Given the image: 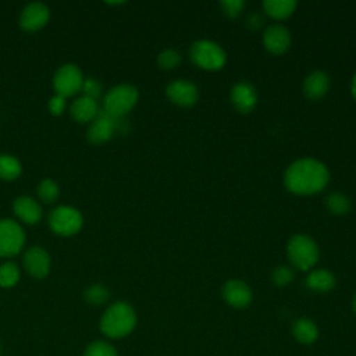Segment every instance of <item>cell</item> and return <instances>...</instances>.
I'll list each match as a JSON object with an SVG mask.
<instances>
[{
	"label": "cell",
	"mask_w": 356,
	"mask_h": 356,
	"mask_svg": "<svg viewBox=\"0 0 356 356\" xmlns=\"http://www.w3.org/2000/svg\"><path fill=\"white\" fill-rule=\"evenodd\" d=\"M328 181L330 172L325 164L310 157L293 161L284 174L286 189L295 195H314L323 191Z\"/></svg>",
	"instance_id": "1"
},
{
	"label": "cell",
	"mask_w": 356,
	"mask_h": 356,
	"mask_svg": "<svg viewBox=\"0 0 356 356\" xmlns=\"http://www.w3.org/2000/svg\"><path fill=\"white\" fill-rule=\"evenodd\" d=\"M136 324V314L127 302H115L106 309L100 320V330L108 338L128 335Z\"/></svg>",
	"instance_id": "2"
},
{
	"label": "cell",
	"mask_w": 356,
	"mask_h": 356,
	"mask_svg": "<svg viewBox=\"0 0 356 356\" xmlns=\"http://www.w3.org/2000/svg\"><path fill=\"white\" fill-rule=\"evenodd\" d=\"M286 253L291 264L298 270H312L318 260V246L313 238L305 234L293 235L288 245Z\"/></svg>",
	"instance_id": "3"
},
{
	"label": "cell",
	"mask_w": 356,
	"mask_h": 356,
	"mask_svg": "<svg viewBox=\"0 0 356 356\" xmlns=\"http://www.w3.org/2000/svg\"><path fill=\"white\" fill-rule=\"evenodd\" d=\"M139 97L138 89L131 83H118L107 90L103 97V111L107 114L122 118L136 104Z\"/></svg>",
	"instance_id": "4"
},
{
	"label": "cell",
	"mask_w": 356,
	"mask_h": 356,
	"mask_svg": "<svg viewBox=\"0 0 356 356\" xmlns=\"http://www.w3.org/2000/svg\"><path fill=\"white\" fill-rule=\"evenodd\" d=\"M50 229L61 236H71L81 231L83 217L78 209L70 204H60L54 207L47 217Z\"/></svg>",
	"instance_id": "5"
},
{
	"label": "cell",
	"mask_w": 356,
	"mask_h": 356,
	"mask_svg": "<svg viewBox=\"0 0 356 356\" xmlns=\"http://www.w3.org/2000/svg\"><path fill=\"white\" fill-rule=\"evenodd\" d=\"M191 60L195 65L207 71L221 70L227 61L224 49L213 40H197L191 46Z\"/></svg>",
	"instance_id": "6"
},
{
	"label": "cell",
	"mask_w": 356,
	"mask_h": 356,
	"mask_svg": "<svg viewBox=\"0 0 356 356\" xmlns=\"http://www.w3.org/2000/svg\"><path fill=\"white\" fill-rule=\"evenodd\" d=\"M83 74L81 68L74 63H65L60 65L53 75V89L54 93L64 96H72L78 93L83 83Z\"/></svg>",
	"instance_id": "7"
},
{
	"label": "cell",
	"mask_w": 356,
	"mask_h": 356,
	"mask_svg": "<svg viewBox=\"0 0 356 356\" xmlns=\"http://www.w3.org/2000/svg\"><path fill=\"white\" fill-rule=\"evenodd\" d=\"M25 243L24 228L11 218L0 220V257L18 254Z\"/></svg>",
	"instance_id": "8"
},
{
	"label": "cell",
	"mask_w": 356,
	"mask_h": 356,
	"mask_svg": "<svg viewBox=\"0 0 356 356\" xmlns=\"http://www.w3.org/2000/svg\"><path fill=\"white\" fill-rule=\"evenodd\" d=\"M122 118L113 117V115L107 114L106 111L100 110L97 117L93 121H90V124L86 129V139L93 145H102V143L107 142L108 139H111L114 132L117 129H120V127H121L120 121Z\"/></svg>",
	"instance_id": "9"
},
{
	"label": "cell",
	"mask_w": 356,
	"mask_h": 356,
	"mask_svg": "<svg viewBox=\"0 0 356 356\" xmlns=\"http://www.w3.org/2000/svg\"><path fill=\"white\" fill-rule=\"evenodd\" d=\"M50 18L49 6L42 1L28 3L19 13V26L25 31H38L47 24Z\"/></svg>",
	"instance_id": "10"
},
{
	"label": "cell",
	"mask_w": 356,
	"mask_h": 356,
	"mask_svg": "<svg viewBox=\"0 0 356 356\" xmlns=\"http://www.w3.org/2000/svg\"><path fill=\"white\" fill-rule=\"evenodd\" d=\"M22 263L28 274L39 280L44 278L49 274L51 266V260L47 250H44L40 246L28 248L22 256Z\"/></svg>",
	"instance_id": "11"
},
{
	"label": "cell",
	"mask_w": 356,
	"mask_h": 356,
	"mask_svg": "<svg viewBox=\"0 0 356 356\" xmlns=\"http://www.w3.org/2000/svg\"><path fill=\"white\" fill-rule=\"evenodd\" d=\"M165 95L171 103L179 107H189L197 102L199 90L195 83L185 79H177L168 83Z\"/></svg>",
	"instance_id": "12"
},
{
	"label": "cell",
	"mask_w": 356,
	"mask_h": 356,
	"mask_svg": "<svg viewBox=\"0 0 356 356\" xmlns=\"http://www.w3.org/2000/svg\"><path fill=\"white\" fill-rule=\"evenodd\" d=\"M263 44L271 54H284L291 46V33L284 25H270L263 33Z\"/></svg>",
	"instance_id": "13"
},
{
	"label": "cell",
	"mask_w": 356,
	"mask_h": 356,
	"mask_svg": "<svg viewBox=\"0 0 356 356\" xmlns=\"http://www.w3.org/2000/svg\"><path fill=\"white\" fill-rule=\"evenodd\" d=\"M224 300L236 309L246 307L252 300V291L248 284L241 280H229L222 286Z\"/></svg>",
	"instance_id": "14"
},
{
	"label": "cell",
	"mask_w": 356,
	"mask_h": 356,
	"mask_svg": "<svg viewBox=\"0 0 356 356\" xmlns=\"http://www.w3.org/2000/svg\"><path fill=\"white\" fill-rule=\"evenodd\" d=\"M13 210L15 216L26 224H36L42 220L43 210L38 200H35L32 196L21 195L14 199L13 202Z\"/></svg>",
	"instance_id": "15"
},
{
	"label": "cell",
	"mask_w": 356,
	"mask_h": 356,
	"mask_svg": "<svg viewBox=\"0 0 356 356\" xmlns=\"http://www.w3.org/2000/svg\"><path fill=\"white\" fill-rule=\"evenodd\" d=\"M231 102L239 113H249L257 103V93L252 83L238 82L231 89Z\"/></svg>",
	"instance_id": "16"
},
{
	"label": "cell",
	"mask_w": 356,
	"mask_h": 356,
	"mask_svg": "<svg viewBox=\"0 0 356 356\" xmlns=\"http://www.w3.org/2000/svg\"><path fill=\"white\" fill-rule=\"evenodd\" d=\"M330 89V78L323 71H313L303 81V93L310 100H318Z\"/></svg>",
	"instance_id": "17"
},
{
	"label": "cell",
	"mask_w": 356,
	"mask_h": 356,
	"mask_svg": "<svg viewBox=\"0 0 356 356\" xmlns=\"http://www.w3.org/2000/svg\"><path fill=\"white\" fill-rule=\"evenodd\" d=\"M99 104L97 100H93L86 96L76 97L70 106L71 117L78 122H90L99 114Z\"/></svg>",
	"instance_id": "18"
},
{
	"label": "cell",
	"mask_w": 356,
	"mask_h": 356,
	"mask_svg": "<svg viewBox=\"0 0 356 356\" xmlns=\"http://www.w3.org/2000/svg\"><path fill=\"white\" fill-rule=\"evenodd\" d=\"M306 285L316 292H330L335 286V277L328 270H313L306 278Z\"/></svg>",
	"instance_id": "19"
},
{
	"label": "cell",
	"mask_w": 356,
	"mask_h": 356,
	"mask_svg": "<svg viewBox=\"0 0 356 356\" xmlns=\"http://www.w3.org/2000/svg\"><path fill=\"white\" fill-rule=\"evenodd\" d=\"M292 334L295 339L303 345L313 343L318 337V328L310 318H299L293 323Z\"/></svg>",
	"instance_id": "20"
},
{
	"label": "cell",
	"mask_w": 356,
	"mask_h": 356,
	"mask_svg": "<svg viewBox=\"0 0 356 356\" xmlns=\"http://www.w3.org/2000/svg\"><path fill=\"white\" fill-rule=\"evenodd\" d=\"M264 13L273 19H285L296 10V1L292 0H266L263 3Z\"/></svg>",
	"instance_id": "21"
},
{
	"label": "cell",
	"mask_w": 356,
	"mask_h": 356,
	"mask_svg": "<svg viewBox=\"0 0 356 356\" xmlns=\"http://www.w3.org/2000/svg\"><path fill=\"white\" fill-rule=\"evenodd\" d=\"M22 165L19 160L8 153H0V178L6 181H13L19 177Z\"/></svg>",
	"instance_id": "22"
},
{
	"label": "cell",
	"mask_w": 356,
	"mask_h": 356,
	"mask_svg": "<svg viewBox=\"0 0 356 356\" xmlns=\"http://www.w3.org/2000/svg\"><path fill=\"white\" fill-rule=\"evenodd\" d=\"M19 267L14 261H6L0 266V286L11 288L19 281Z\"/></svg>",
	"instance_id": "23"
},
{
	"label": "cell",
	"mask_w": 356,
	"mask_h": 356,
	"mask_svg": "<svg viewBox=\"0 0 356 356\" xmlns=\"http://www.w3.org/2000/svg\"><path fill=\"white\" fill-rule=\"evenodd\" d=\"M325 206L327 209L337 216H342L345 213L349 211L350 209V200L348 199V196H345L343 193L339 192H334L331 195H328L325 197Z\"/></svg>",
	"instance_id": "24"
},
{
	"label": "cell",
	"mask_w": 356,
	"mask_h": 356,
	"mask_svg": "<svg viewBox=\"0 0 356 356\" xmlns=\"http://www.w3.org/2000/svg\"><path fill=\"white\" fill-rule=\"evenodd\" d=\"M36 192H38V196L42 202L53 203L58 197L60 189H58V185H57L56 181H53L51 178H44L39 182V185L36 188Z\"/></svg>",
	"instance_id": "25"
},
{
	"label": "cell",
	"mask_w": 356,
	"mask_h": 356,
	"mask_svg": "<svg viewBox=\"0 0 356 356\" xmlns=\"http://www.w3.org/2000/svg\"><path fill=\"white\" fill-rule=\"evenodd\" d=\"M83 296H85V300L88 303H90L93 306H100V305H103L108 300L110 292L104 285L93 284V285H90L85 289Z\"/></svg>",
	"instance_id": "26"
},
{
	"label": "cell",
	"mask_w": 356,
	"mask_h": 356,
	"mask_svg": "<svg viewBox=\"0 0 356 356\" xmlns=\"http://www.w3.org/2000/svg\"><path fill=\"white\" fill-rule=\"evenodd\" d=\"M181 60H182V57H181L179 51H177L174 49L163 50L157 56V64L163 70H172V68L178 67L181 64Z\"/></svg>",
	"instance_id": "27"
},
{
	"label": "cell",
	"mask_w": 356,
	"mask_h": 356,
	"mask_svg": "<svg viewBox=\"0 0 356 356\" xmlns=\"http://www.w3.org/2000/svg\"><path fill=\"white\" fill-rule=\"evenodd\" d=\"M85 356H117V350L108 342L95 341L86 348Z\"/></svg>",
	"instance_id": "28"
},
{
	"label": "cell",
	"mask_w": 356,
	"mask_h": 356,
	"mask_svg": "<svg viewBox=\"0 0 356 356\" xmlns=\"http://www.w3.org/2000/svg\"><path fill=\"white\" fill-rule=\"evenodd\" d=\"M271 280L278 286H285L293 280V271L286 266H278L273 270Z\"/></svg>",
	"instance_id": "29"
},
{
	"label": "cell",
	"mask_w": 356,
	"mask_h": 356,
	"mask_svg": "<svg viewBox=\"0 0 356 356\" xmlns=\"http://www.w3.org/2000/svg\"><path fill=\"white\" fill-rule=\"evenodd\" d=\"M81 90H82L83 96L90 97L93 100H97L100 97V95H102V85L95 78H85Z\"/></svg>",
	"instance_id": "30"
},
{
	"label": "cell",
	"mask_w": 356,
	"mask_h": 356,
	"mask_svg": "<svg viewBox=\"0 0 356 356\" xmlns=\"http://www.w3.org/2000/svg\"><path fill=\"white\" fill-rule=\"evenodd\" d=\"M221 8L224 14L229 18H236L245 8V1L242 0H224L221 1Z\"/></svg>",
	"instance_id": "31"
},
{
	"label": "cell",
	"mask_w": 356,
	"mask_h": 356,
	"mask_svg": "<svg viewBox=\"0 0 356 356\" xmlns=\"http://www.w3.org/2000/svg\"><path fill=\"white\" fill-rule=\"evenodd\" d=\"M64 108H65V97L61 96V95L54 93L49 100L50 113L54 114V115H60V114H63Z\"/></svg>",
	"instance_id": "32"
},
{
	"label": "cell",
	"mask_w": 356,
	"mask_h": 356,
	"mask_svg": "<svg viewBox=\"0 0 356 356\" xmlns=\"http://www.w3.org/2000/svg\"><path fill=\"white\" fill-rule=\"evenodd\" d=\"M350 90H352V95H353V97H355V100H356V74H355V76L352 78V85H350Z\"/></svg>",
	"instance_id": "33"
},
{
	"label": "cell",
	"mask_w": 356,
	"mask_h": 356,
	"mask_svg": "<svg viewBox=\"0 0 356 356\" xmlns=\"http://www.w3.org/2000/svg\"><path fill=\"white\" fill-rule=\"evenodd\" d=\"M352 306H353V310H355V313H356V293H355V296H353V302H352Z\"/></svg>",
	"instance_id": "34"
}]
</instances>
